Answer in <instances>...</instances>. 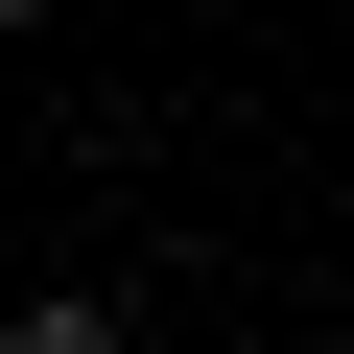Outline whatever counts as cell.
Masks as SVG:
<instances>
[{"label": "cell", "instance_id": "1", "mask_svg": "<svg viewBox=\"0 0 354 354\" xmlns=\"http://www.w3.org/2000/svg\"><path fill=\"white\" fill-rule=\"evenodd\" d=\"M0 354H118V307H71V283H48V307L0 330Z\"/></svg>", "mask_w": 354, "mask_h": 354}, {"label": "cell", "instance_id": "2", "mask_svg": "<svg viewBox=\"0 0 354 354\" xmlns=\"http://www.w3.org/2000/svg\"><path fill=\"white\" fill-rule=\"evenodd\" d=\"M0 24H24V0H0Z\"/></svg>", "mask_w": 354, "mask_h": 354}]
</instances>
